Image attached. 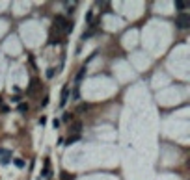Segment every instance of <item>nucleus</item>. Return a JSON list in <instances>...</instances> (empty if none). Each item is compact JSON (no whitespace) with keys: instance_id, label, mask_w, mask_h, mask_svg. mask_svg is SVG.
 <instances>
[{"instance_id":"f257e3e1","label":"nucleus","mask_w":190,"mask_h":180,"mask_svg":"<svg viewBox=\"0 0 190 180\" xmlns=\"http://www.w3.org/2000/svg\"><path fill=\"white\" fill-rule=\"evenodd\" d=\"M54 24H56V28H60L64 33H69V32H73V22L67 21V19H64L61 15H58V17L54 19Z\"/></svg>"},{"instance_id":"f03ea898","label":"nucleus","mask_w":190,"mask_h":180,"mask_svg":"<svg viewBox=\"0 0 190 180\" xmlns=\"http://www.w3.org/2000/svg\"><path fill=\"white\" fill-rule=\"evenodd\" d=\"M175 24H177V28H181V30L183 28H188L190 26V15L188 13H179Z\"/></svg>"},{"instance_id":"7ed1b4c3","label":"nucleus","mask_w":190,"mask_h":180,"mask_svg":"<svg viewBox=\"0 0 190 180\" xmlns=\"http://www.w3.org/2000/svg\"><path fill=\"white\" fill-rule=\"evenodd\" d=\"M67 100H69V87L65 86L64 89H61V98H60V106L64 108L65 104H67Z\"/></svg>"},{"instance_id":"20e7f679","label":"nucleus","mask_w":190,"mask_h":180,"mask_svg":"<svg viewBox=\"0 0 190 180\" xmlns=\"http://www.w3.org/2000/svg\"><path fill=\"white\" fill-rule=\"evenodd\" d=\"M9 162H11V152H9V151H8V152H6V154H4V156H2V158H0V163H2V165H8V163H9Z\"/></svg>"},{"instance_id":"39448f33","label":"nucleus","mask_w":190,"mask_h":180,"mask_svg":"<svg viewBox=\"0 0 190 180\" xmlns=\"http://www.w3.org/2000/svg\"><path fill=\"white\" fill-rule=\"evenodd\" d=\"M84 76H86V65H84V67H82L80 71H78V74H76V78H75V82H76V84L82 82V78H84Z\"/></svg>"},{"instance_id":"423d86ee","label":"nucleus","mask_w":190,"mask_h":180,"mask_svg":"<svg viewBox=\"0 0 190 180\" xmlns=\"http://www.w3.org/2000/svg\"><path fill=\"white\" fill-rule=\"evenodd\" d=\"M184 8H186V2H181V0H177V2H175V9H177L179 13H183Z\"/></svg>"},{"instance_id":"0eeeda50","label":"nucleus","mask_w":190,"mask_h":180,"mask_svg":"<svg viewBox=\"0 0 190 180\" xmlns=\"http://www.w3.org/2000/svg\"><path fill=\"white\" fill-rule=\"evenodd\" d=\"M71 130H73V132H76V136H78V134H80V130H82V123H80V121H76V123L73 124V126H71Z\"/></svg>"},{"instance_id":"6e6552de","label":"nucleus","mask_w":190,"mask_h":180,"mask_svg":"<svg viewBox=\"0 0 190 180\" xmlns=\"http://www.w3.org/2000/svg\"><path fill=\"white\" fill-rule=\"evenodd\" d=\"M13 163H15V165H17L19 169H23V167H24V162H23L20 158H13Z\"/></svg>"},{"instance_id":"1a4fd4ad","label":"nucleus","mask_w":190,"mask_h":180,"mask_svg":"<svg viewBox=\"0 0 190 180\" xmlns=\"http://www.w3.org/2000/svg\"><path fill=\"white\" fill-rule=\"evenodd\" d=\"M19 112H20V113H26V112H28V104L20 102V104H19Z\"/></svg>"},{"instance_id":"9d476101","label":"nucleus","mask_w":190,"mask_h":180,"mask_svg":"<svg viewBox=\"0 0 190 180\" xmlns=\"http://www.w3.org/2000/svg\"><path fill=\"white\" fill-rule=\"evenodd\" d=\"M60 178H61V180H73L75 177H73V174H69V173H61Z\"/></svg>"},{"instance_id":"9b49d317","label":"nucleus","mask_w":190,"mask_h":180,"mask_svg":"<svg viewBox=\"0 0 190 180\" xmlns=\"http://www.w3.org/2000/svg\"><path fill=\"white\" fill-rule=\"evenodd\" d=\"M78 139H80V136H71V137L67 139V141H65V145H71V143H75V141H78Z\"/></svg>"},{"instance_id":"f8f14e48","label":"nucleus","mask_w":190,"mask_h":180,"mask_svg":"<svg viewBox=\"0 0 190 180\" xmlns=\"http://www.w3.org/2000/svg\"><path fill=\"white\" fill-rule=\"evenodd\" d=\"M73 121V113H64V123H71Z\"/></svg>"},{"instance_id":"ddd939ff","label":"nucleus","mask_w":190,"mask_h":180,"mask_svg":"<svg viewBox=\"0 0 190 180\" xmlns=\"http://www.w3.org/2000/svg\"><path fill=\"white\" fill-rule=\"evenodd\" d=\"M78 97H80V95H78V87H75L73 89V98H75V100H78Z\"/></svg>"},{"instance_id":"4468645a","label":"nucleus","mask_w":190,"mask_h":180,"mask_svg":"<svg viewBox=\"0 0 190 180\" xmlns=\"http://www.w3.org/2000/svg\"><path fill=\"white\" fill-rule=\"evenodd\" d=\"M86 110H90L88 104H80V106H78V112H86Z\"/></svg>"},{"instance_id":"2eb2a0df","label":"nucleus","mask_w":190,"mask_h":180,"mask_svg":"<svg viewBox=\"0 0 190 180\" xmlns=\"http://www.w3.org/2000/svg\"><path fill=\"white\" fill-rule=\"evenodd\" d=\"M52 76H54V67H50L47 71V78H52Z\"/></svg>"},{"instance_id":"dca6fc26","label":"nucleus","mask_w":190,"mask_h":180,"mask_svg":"<svg viewBox=\"0 0 190 180\" xmlns=\"http://www.w3.org/2000/svg\"><path fill=\"white\" fill-rule=\"evenodd\" d=\"M52 126H54V128L60 126V121H58V119H54V121H52Z\"/></svg>"},{"instance_id":"f3484780","label":"nucleus","mask_w":190,"mask_h":180,"mask_svg":"<svg viewBox=\"0 0 190 180\" xmlns=\"http://www.w3.org/2000/svg\"><path fill=\"white\" fill-rule=\"evenodd\" d=\"M6 152H8V151H4V149H0V156H4Z\"/></svg>"},{"instance_id":"a211bd4d","label":"nucleus","mask_w":190,"mask_h":180,"mask_svg":"<svg viewBox=\"0 0 190 180\" xmlns=\"http://www.w3.org/2000/svg\"><path fill=\"white\" fill-rule=\"evenodd\" d=\"M0 106H2V97H0Z\"/></svg>"}]
</instances>
